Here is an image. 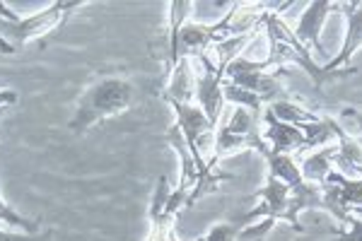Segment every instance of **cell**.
Returning a JSON list of instances; mask_svg holds the SVG:
<instances>
[{"instance_id": "obj_1", "label": "cell", "mask_w": 362, "mask_h": 241, "mask_svg": "<svg viewBox=\"0 0 362 241\" xmlns=\"http://www.w3.org/2000/svg\"><path fill=\"white\" fill-rule=\"evenodd\" d=\"M136 85L121 75H99L85 87L80 99L75 102V111L68 121L73 135H85L90 128L102 121L121 116L136 102Z\"/></svg>"}, {"instance_id": "obj_2", "label": "cell", "mask_w": 362, "mask_h": 241, "mask_svg": "<svg viewBox=\"0 0 362 241\" xmlns=\"http://www.w3.org/2000/svg\"><path fill=\"white\" fill-rule=\"evenodd\" d=\"M85 5H90V0H54L29 17H17L15 22L0 20V54L10 56L17 54L29 41H44L66 25L75 10Z\"/></svg>"}, {"instance_id": "obj_3", "label": "cell", "mask_w": 362, "mask_h": 241, "mask_svg": "<svg viewBox=\"0 0 362 241\" xmlns=\"http://www.w3.org/2000/svg\"><path fill=\"white\" fill-rule=\"evenodd\" d=\"M285 75H288V68H271L266 61H249V58H244V56H237L235 61L225 68L227 82L256 94L266 107L271 102H278V99L288 97V92H285V87H283Z\"/></svg>"}, {"instance_id": "obj_4", "label": "cell", "mask_w": 362, "mask_h": 241, "mask_svg": "<svg viewBox=\"0 0 362 241\" xmlns=\"http://www.w3.org/2000/svg\"><path fill=\"white\" fill-rule=\"evenodd\" d=\"M334 10L343 13V17H346V37H343L341 51L326 63V68L343 70L350 68L353 56L362 51V3L360 0H355V3H334Z\"/></svg>"}, {"instance_id": "obj_5", "label": "cell", "mask_w": 362, "mask_h": 241, "mask_svg": "<svg viewBox=\"0 0 362 241\" xmlns=\"http://www.w3.org/2000/svg\"><path fill=\"white\" fill-rule=\"evenodd\" d=\"M264 123L266 128L261 131L266 145L276 155H295V152H305V133L300 126H290V123L278 121L273 114L264 109Z\"/></svg>"}, {"instance_id": "obj_6", "label": "cell", "mask_w": 362, "mask_h": 241, "mask_svg": "<svg viewBox=\"0 0 362 241\" xmlns=\"http://www.w3.org/2000/svg\"><path fill=\"white\" fill-rule=\"evenodd\" d=\"M329 13H334V3L331 0H314V3H309L302 10L300 20H297V25L293 29L302 46L309 49V44H312L319 54H324V49H321V29H324V22Z\"/></svg>"}, {"instance_id": "obj_7", "label": "cell", "mask_w": 362, "mask_h": 241, "mask_svg": "<svg viewBox=\"0 0 362 241\" xmlns=\"http://www.w3.org/2000/svg\"><path fill=\"white\" fill-rule=\"evenodd\" d=\"M334 167L346 179H362V143L353 138L346 128L336 138V160Z\"/></svg>"}, {"instance_id": "obj_8", "label": "cell", "mask_w": 362, "mask_h": 241, "mask_svg": "<svg viewBox=\"0 0 362 241\" xmlns=\"http://www.w3.org/2000/svg\"><path fill=\"white\" fill-rule=\"evenodd\" d=\"M334 160H336V145H326V148H319L317 152L307 155L305 160L300 162V174L302 179L309 181V184L324 186L329 174L334 172Z\"/></svg>"}, {"instance_id": "obj_9", "label": "cell", "mask_w": 362, "mask_h": 241, "mask_svg": "<svg viewBox=\"0 0 362 241\" xmlns=\"http://www.w3.org/2000/svg\"><path fill=\"white\" fill-rule=\"evenodd\" d=\"M268 114H273L278 121L290 123V126H305V123H314L321 119V114L312 111L309 107H302L300 102H293L290 97L278 99V102H271L266 107Z\"/></svg>"}, {"instance_id": "obj_10", "label": "cell", "mask_w": 362, "mask_h": 241, "mask_svg": "<svg viewBox=\"0 0 362 241\" xmlns=\"http://www.w3.org/2000/svg\"><path fill=\"white\" fill-rule=\"evenodd\" d=\"M264 157L268 162V176H271V179L283 181V184H288L290 188L305 184V179H302V174H300V164L295 162L293 155H276V152L268 150Z\"/></svg>"}, {"instance_id": "obj_11", "label": "cell", "mask_w": 362, "mask_h": 241, "mask_svg": "<svg viewBox=\"0 0 362 241\" xmlns=\"http://www.w3.org/2000/svg\"><path fill=\"white\" fill-rule=\"evenodd\" d=\"M0 225L10 227V229H20V232H27V234H37V229H39V222L29 220V217H25L22 213H17L3 196H0Z\"/></svg>"}, {"instance_id": "obj_12", "label": "cell", "mask_w": 362, "mask_h": 241, "mask_svg": "<svg viewBox=\"0 0 362 241\" xmlns=\"http://www.w3.org/2000/svg\"><path fill=\"white\" fill-rule=\"evenodd\" d=\"M239 229H242V225H239L237 220L220 222V225H215V227L208 229V234L203 237V241H237Z\"/></svg>"}, {"instance_id": "obj_13", "label": "cell", "mask_w": 362, "mask_h": 241, "mask_svg": "<svg viewBox=\"0 0 362 241\" xmlns=\"http://www.w3.org/2000/svg\"><path fill=\"white\" fill-rule=\"evenodd\" d=\"M346 229H331V234L336 237V241H362V217L350 215L346 217Z\"/></svg>"}, {"instance_id": "obj_14", "label": "cell", "mask_w": 362, "mask_h": 241, "mask_svg": "<svg viewBox=\"0 0 362 241\" xmlns=\"http://www.w3.org/2000/svg\"><path fill=\"white\" fill-rule=\"evenodd\" d=\"M0 241H42V239L27 232H10V229L0 227Z\"/></svg>"}, {"instance_id": "obj_15", "label": "cell", "mask_w": 362, "mask_h": 241, "mask_svg": "<svg viewBox=\"0 0 362 241\" xmlns=\"http://www.w3.org/2000/svg\"><path fill=\"white\" fill-rule=\"evenodd\" d=\"M343 119H350V121H353L355 131H358V135H360L358 140L362 143V111L353 109V107H348V109H343Z\"/></svg>"}, {"instance_id": "obj_16", "label": "cell", "mask_w": 362, "mask_h": 241, "mask_svg": "<svg viewBox=\"0 0 362 241\" xmlns=\"http://www.w3.org/2000/svg\"><path fill=\"white\" fill-rule=\"evenodd\" d=\"M17 102L15 90H0V111H8Z\"/></svg>"}, {"instance_id": "obj_17", "label": "cell", "mask_w": 362, "mask_h": 241, "mask_svg": "<svg viewBox=\"0 0 362 241\" xmlns=\"http://www.w3.org/2000/svg\"><path fill=\"white\" fill-rule=\"evenodd\" d=\"M167 241H179V239H177V237H174V234H172V237H169ZM196 241H203V237H201V239H196Z\"/></svg>"}]
</instances>
